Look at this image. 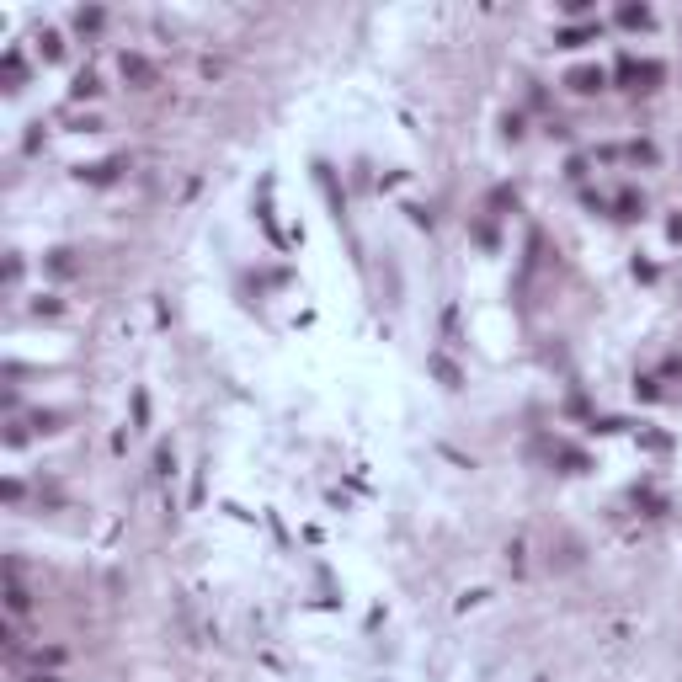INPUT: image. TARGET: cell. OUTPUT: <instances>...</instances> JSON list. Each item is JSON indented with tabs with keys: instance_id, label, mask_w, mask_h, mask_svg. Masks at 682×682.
<instances>
[{
	"instance_id": "obj_1",
	"label": "cell",
	"mask_w": 682,
	"mask_h": 682,
	"mask_svg": "<svg viewBox=\"0 0 682 682\" xmlns=\"http://www.w3.org/2000/svg\"><path fill=\"white\" fill-rule=\"evenodd\" d=\"M6 602H11V613L32 608V597H27V587H22V576H16V571H11V587H6Z\"/></svg>"
},
{
	"instance_id": "obj_2",
	"label": "cell",
	"mask_w": 682,
	"mask_h": 682,
	"mask_svg": "<svg viewBox=\"0 0 682 682\" xmlns=\"http://www.w3.org/2000/svg\"><path fill=\"white\" fill-rule=\"evenodd\" d=\"M123 75H128V80H144V85L155 80V70H150L144 59H128V54H123Z\"/></svg>"
},
{
	"instance_id": "obj_3",
	"label": "cell",
	"mask_w": 682,
	"mask_h": 682,
	"mask_svg": "<svg viewBox=\"0 0 682 682\" xmlns=\"http://www.w3.org/2000/svg\"><path fill=\"white\" fill-rule=\"evenodd\" d=\"M597 85H602V70H581L576 75V91H597Z\"/></svg>"
}]
</instances>
